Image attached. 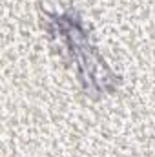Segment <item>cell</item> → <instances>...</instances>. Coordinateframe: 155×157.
<instances>
[{"instance_id": "cell-1", "label": "cell", "mask_w": 155, "mask_h": 157, "mask_svg": "<svg viewBox=\"0 0 155 157\" xmlns=\"http://www.w3.org/2000/svg\"><path fill=\"white\" fill-rule=\"evenodd\" d=\"M44 28L64 48L71 64H75L77 77L86 95L99 99L119 88V77L93 46L77 9L70 7L60 13L44 9Z\"/></svg>"}]
</instances>
